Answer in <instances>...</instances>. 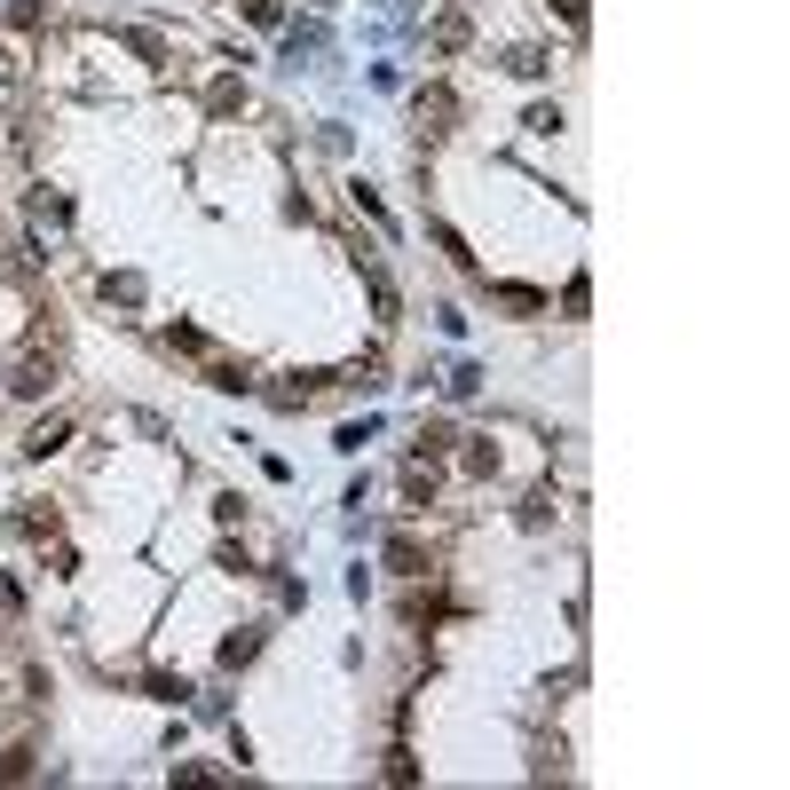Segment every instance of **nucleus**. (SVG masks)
<instances>
[{"label": "nucleus", "instance_id": "6", "mask_svg": "<svg viewBox=\"0 0 790 790\" xmlns=\"http://www.w3.org/2000/svg\"><path fill=\"white\" fill-rule=\"evenodd\" d=\"M435 245H443V253H451V261H459V270H475V245H467V237H459V230H451V222H435Z\"/></svg>", "mask_w": 790, "mask_h": 790}, {"label": "nucleus", "instance_id": "8", "mask_svg": "<svg viewBox=\"0 0 790 790\" xmlns=\"http://www.w3.org/2000/svg\"><path fill=\"white\" fill-rule=\"evenodd\" d=\"M451 443H459L451 419H427V427H419V451H427V459H435V451H451Z\"/></svg>", "mask_w": 790, "mask_h": 790}, {"label": "nucleus", "instance_id": "1", "mask_svg": "<svg viewBox=\"0 0 790 790\" xmlns=\"http://www.w3.org/2000/svg\"><path fill=\"white\" fill-rule=\"evenodd\" d=\"M48 388H56V357H40V348H32V357H17V364H9V396L40 403Z\"/></svg>", "mask_w": 790, "mask_h": 790}, {"label": "nucleus", "instance_id": "11", "mask_svg": "<svg viewBox=\"0 0 790 790\" xmlns=\"http://www.w3.org/2000/svg\"><path fill=\"white\" fill-rule=\"evenodd\" d=\"M380 774H388L396 790H411V782H419V759H411V751H388V767H380Z\"/></svg>", "mask_w": 790, "mask_h": 790}, {"label": "nucleus", "instance_id": "7", "mask_svg": "<svg viewBox=\"0 0 790 790\" xmlns=\"http://www.w3.org/2000/svg\"><path fill=\"white\" fill-rule=\"evenodd\" d=\"M32 774V743H9V751H0V782H25Z\"/></svg>", "mask_w": 790, "mask_h": 790}, {"label": "nucleus", "instance_id": "2", "mask_svg": "<svg viewBox=\"0 0 790 790\" xmlns=\"http://www.w3.org/2000/svg\"><path fill=\"white\" fill-rule=\"evenodd\" d=\"M64 443H71V419H64V411L32 419V435H25V451H32V459H48V451H64Z\"/></svg>", "mask_w": 790, "mask_h": 790}, {"label": "nucleus", "instance_id": "10", "mask_svg": "<svg viewBox=\"0 0 790 790\" xmlns=\"http://www.w3.org/2000/svg\"><path fill=\"white\" fill-rule=\"evenodd\" d=\"M253 648H261V633H230V641H222V664L237 672V664H253Z\"/></svg>", "mask_w": 790, "mask_h": 790}, {"label": "nucleus", "instance_id": "15", "mask_svg": "<svg viewBox=\"0 0 790 790\" xmlns=\"http://www.w3.org/2000/svg\"><path fill=\"white\" fill-rule=\"evenodd\" d=\"M403 498H411V506H427V498H435V475H419V467H411V475H403Z\"/></svg>", "mask_w": 790, "mask_h": 790}, {"label": "nucleus", "instance_id": "13", "mask_svg": "<svg viewBox=\"0 0 790 790\" xmlns=\"http://www.w3.org/2000/svg\"><path fill=\"white\" fill-rule=\"evenodd\" d=\"M245 17H253L261 32H270V25H285V0H245Z\"/></svg>", "mask_w": 790, "mask_h": 790}, {"label": "nucleus", "instance_id": "17", "mask_svg": "<svg viewBox=\"0 0 790 790\" xmlns=\"http://www.w3.org/2000/svg\"><path fill=\"white\" fill-rule=\"evenodd\" d=\"M0 87H17V56L9 48H0Z\"/></svg>", "mask_w": 790, "mask_h": 790}, {"label": "nucleus", "instance_id": "16", "mask_svg": "<svg viewBox=\"0 0 790 790\" xmlns=\"http://www.w3.org/2000/svg\"><path fill=\"white\" fill-rule=\"evenodd\" d=\"M554 9H562V25H569V32H585V0H554Z\"/></svg>", "mask_w": 790, "mask_h": 790}, {"label": "nucleus", "instance_id": "9", "mask_svg": "<svg viewBox=\"0 0 790 790\" xmlns=\"http://www.w3.org/2000/svg\"><path fill=\"white\" fill-rule=\"evenodd\" d=\"M206 380H214L222 396H245V388H253V380H245V364H206Z\"/></svg>", "mask_w": 790, "mask_h": 790}, {"label": "nucleus", "instance_id": "3", "mask_svg": "<svg viewBox=\"0 0 790 790\" xmlns=\"http://www.w3.org/2000/svg\"><path fill=\"white\" fill-rule=\"evenodd\" d=\"M451 111H459V104L443 96V87H427V96H419V127H427V135H443V127H451Z\"/></svg>", "mask_w": 790, "mask_h": 790}, {"label": "nucleus", "instance_id": "4", "mask_svg": "<svg viewBox=\"0 0 790 790\" xmlns=\"http://www.w3.org/2000/svg\"><path fill=\"white\" fill-rule=\"evenodd\" d=\"M388 569H396V577H419V569H427V546H419V538H388Z\"/></svg>", "mask_w": 790, "mask_h": 790}, {"label": "nucleus", "instance_id": "14", "mask_svg": "<svg viewBox=\"0 0 790 790\" xmlns=\"http://www.w3.org/2000/svg\"><path fill=\"white\" fill-rule=\"evenodd\" d=\"M435 48H467V17H443V25H435Z\"/></svg>", "mask_w": 790, "mask_h": 790}, {"label": "nucleus", "instance_id": "5", "mask_svg": "<svg viewBox=\"0 0 790 790\" xmlns=\"http://www.w3.org/2000/svg\"><path fill=\"white\" fill-rule=\"evenodd\" d=\"M364 293H372L380 324H396V277H388V270H364Z\"/></svg>", "mask_w": 790, "mask_h": 790}, {"label": "nucleus", "instance_id": "12", "mask_svg": "<svg viewBox=\"0 0 790 790\" xmlns=\"http://www.w3.org/2000/svg\"><path fill=\"white\" fill-rule=\"evenodd\" d=\"M143 687H150V695H158V704H183V695H191V680H174V672H150V680H143Z\"/></svg>", "mask_w": 790, "mask_h": 790}]
</instances>
